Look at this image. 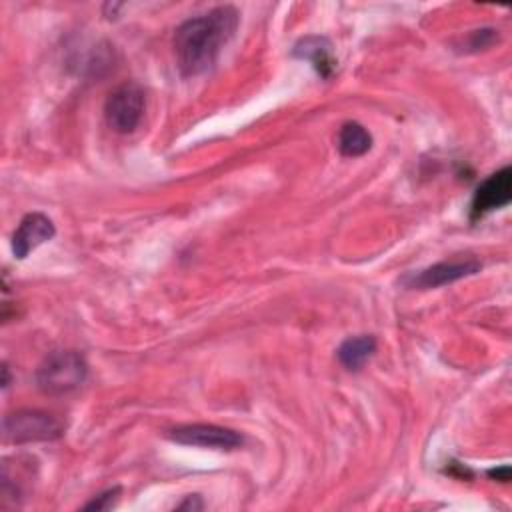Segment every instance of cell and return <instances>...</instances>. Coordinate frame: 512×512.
Wrapping results in <instances>:
<instances>
[{"mask_svg": "<svg viewBox=\"0 0 512 512\" xmlns=\"http://www.w3.org/2000/svg\"><path fill=\"white\" fill-rule=\"evenodd\" d=\"M240 22L234 6H216L202 16L184 20L172 38L176 64L182 76H198L210 70L222 48L230 42Z\"/></svg>", "mask_w": 512, "mask_h": 512, "instance_id": "obj_1", "label": "cell"}, {"mask_svg": "<svg viewBox=\"0 0 512 512\" xmlns=\"http://www.w3.org/2000/svg\"><path fill=\"white\" fill-rule=\"evenodd\" d=\"M88 378L86 358L78 350H52L36 370V384L48 396H62L80 388Z\"/></svg>", "mask_w": 512, "mask_h": 512, "instance_id": "obj_2", "label": "cell"}, {"mask_svg": "<svg viewBox=\"0 0 512 512\" xmlns=\"http://www.w3.org/2000/svg\"><path fill=\"white\" fill-rule=\"evenodd\" d=\"M2 434L4 440L12 444L52 442L62 438L64 424L52 412L38 408H20L4 416Z\"/></svg>", "mask_w": 512, "mask_h": 512, "instance_id": "obj_3", "label": "cell"}, {"mask_svg": "<svg viewBox=\"0 0 512 512\" xmlns=\"http://www.w3.org/2000/svg\"><path fill=\"white\" fill-rule=\"evenodd\" d=\"M146 108V92L134 82L118 84L104 102V120L116 134H130L138 128Z\"/></svg>", "mask_w": 512, "mask_h": 512, "instance_id": "obj_4", "label": "cell"}, {"mask_svg": "<svg viewBox=\"0 0 512 512\" xmlns=\"http://www.w3.org/2000/svg\"><path fill=\"white\" fill-rule=\"evenodd\" d=\"M168 438L176 444L210 448V450H238L244 444V436L232 428L218 424H182L168 432Z\"/></svg>", "mask_w": 512, "mask_h": 512, "instance_id": "obj_5", "label": "cell"}, {"mask_svg": "<svg viewBox=\"0 0 512 512\" xmlns=\"http://www.w3.org/2000/svg\"><path fill=\"white\" fill-rule=\"evenodd\" d=\"M510 200H512V170L510 166H504L492 172L488 178H484L478 184L470 204V218L478 220L492 210L508 206Z\"/></svg>", "mask_w": 512, "mask_h": 512, "instance_id": "obj_6", "label": "cell"}, {"mask_svg": "<svg viewBox=\"0 0 512 512\" xmlns=\"http://www.w3.org/2000/svg\"><path fill=\"white\" fill-rule=\"evenodd\" d=\"M482 268V264L476 258H464V260H450V262H438L432 264L420 272L408 274L402 278V284L408 288H418V290H428V288H438L452 284L460 278L472 276Z\"/></svg>", "mask_w": 512, "mask_h": 512, "instance_id": "obj_7", "label": "cell"}, {"mask_svg": "<svg viewBox=\"0 0 512 512\" xmlns=\"http://www.w3.org/2000/svg\"><path fill=\"white\" fill-rule=\"evenodd\" d=\"M56 234L54 222L42 212L26 214L12 234V254L16 260H24L40 244L52 240Z\"/></svg>", "mask_w": 512, "mask_h": 512, "instance_id": "obj_8", "label": "cell"}, {"mask_svg": "<svg viewBox=\"0 0 512 512\" xmlns=\"http://www.w3.org/2000/svg\"><path fill=\"white\" fill-rule=\"evenodd\" d=\"M292 56L300 58V60H308L312 64V68L322 78H330L334 68H336L332 42L326 36L310 34V36L300 38L292 48Z\"/></svg>", "mask_w": 512, "mask_h": 512, "instance_id": "obj_9", "label": "cell"}, {"mask_svg": "<svg viewBox=\"0 0 512 512\" xmlns=\"http://www.w3.org/2000/svg\"><path fill=\"white\" fill-rule=\"evenodd\" d=\"M376 352V338L370 334H360V336H350L346 338L338 350L336 356L340 360V364L346 370H360Z\"/></svg>", "mask_w": 512, "mask_h": 512, "instance_id": "obj_10", "label": "cell"}, {"mask_svg": "<svg viewBox=\"0 0 512 512\" xmlns=\"http://www.w3.org/2000/svg\"><path fill=\"white\" fill-rule=\"evenodd\" d=\"M338 152L346 158H356L372 148V136L360 122H344L336 138Z\"/></svg>", "mask_w": 512, "mask_h": 512, "instance_id": "obj_11", "label": "cell"}, {"mask_svg": "<svg viewBox=\"0 0 512 512\" xmlns=\"http://www.w3.org/2000/svg\"><path fill=\"white\" fill-rule=\"evenodd\" d=\"M496 40H498V30L480 28V30H472L466 36V40H462L460 48H462V52H480V50L490 48Z\"/></svg>", "mask_w": 512, "mask_h": 512, "instance_id": "obj_12", "label": "cell"}, {"mask_svg": "<svg viewBox=\"0 0 512 512\" xmlns=\"http://www.w3.org/2000/svg\"><path fill=\"white\" fill-rule=\"evenodd\" d=\"M118 496H120V488H118V486L108 488V490H104L102 494L94 496L90 502H86V504H84V510H96V512H100V510H110V508L116 506Z\"/></svg>", "mask_w": 512, "mask_h": 512, "instance_id": "obj_13", "label": "cell"}, {"mask_svg": "<svg viewBox=\"0 0 512 512\" xmlns=\"http://www.w3.org/2000/svg\"><path fill=\"white\" fill-rule=\"evenodd\" d=\"M486 474H488L492 480H498V482H510V466H508V464H502V466L490 468V470H486Z\"/></svg>", "mask_w": 512, "mask_h": 512, "instance_id": "obj_14", "label": "cell"}, {"mask_svg": "<svg viewBox=\"0 0 512 512\" xmlns=\"http://www.w3.org/2000/svg\"><path fill=\"white\" fill-rule=\"evenodd\" d=\"M176 508H178V510H202L204 504H202V500H200L198 494H190V496H186V500L180 502Z\"/></svg>", "mask_w": 512, "mask_h": 512, "instance_id": "obj_15", "label": "cell"}, {"mask_svg": "<svg viewBox=\"0 0 512 512\" xmlns=\"http://www.w3.org/2000/svg\"><path fill=\"white\" fill-rule=\"evenodd\" d=\"M2 374H4V380H2V388L6 390L10 386V372H8V366L2 364Z\"/></svg>", "mask_w": 512, "mask_h": 512, "instance_id": "obj_16", "label": "cell"}]
</instances>
